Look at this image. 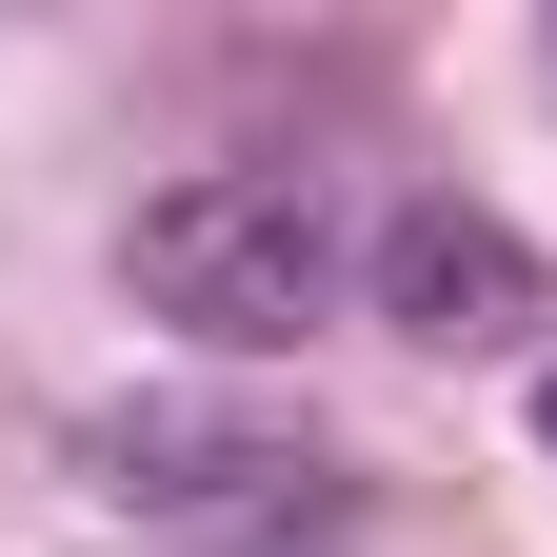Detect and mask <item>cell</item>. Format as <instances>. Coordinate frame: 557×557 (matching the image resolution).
<instances>
[{
    "instance_id": "1",
    "label": "cell",
    "mask_w": 557,
    "mask_h": 557,
    "mask_svg": "<svg viewBox=\"0 0 557 557\" xmlns=\"http://www.w3.org/2000/svg\"><path fill=\"white\" fill-rule=\"evenodd\" d=\"M120 299L220 338V359H278L299 319H338V199L278 180V160H199L120 220Z\"/></svg>"
},
{
    "instance_id": "2",
    "label": "cell",
    "mask_w": 557,
    "mask_h": 557,
    "mask_svg": "<svg viewBox=\"0 0 557 557\" xmlns=\"http://www.w3.org/2000/svg\"><path fill=\"white\" fill-rule=\"evenodd\" d=\"M379 319L438 338V359H498V338L537 319V239L478 220V199H418V220H379Z\"/></svg>"
},
{
    "instance_id": "3",
    "label": "cell",
    "mask_w": 557,
    "mask_h": 557,
    "mask_svg": "<svg viewBox=\"0 0 557 557\" xmlns=\"http://www.w3.org/2000/svg\"><path fill=\"white\" fill-rule=\"evenodd\" d=\"M120 518H278V498H299V438H220V418H120Z\"/></svg>"
},
{
    "instance_id": "4",
    "label": "cell",
    "mask_w": 557,
    "mask_h": 557,
    "mask_svg": "<svg viewBox=\"0 0 557 557\" xmlns=\"http://www.w3.org/2000/svg\"><path fill=\"white\" fill-rule=\"evenodd\" d=\"M537 438H557V379H537Z\"/></svg>"
}]
</instances>
